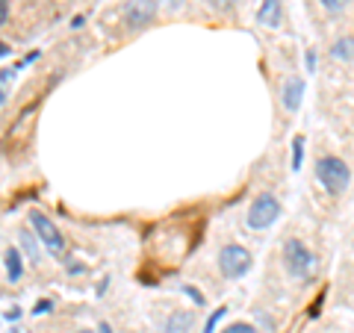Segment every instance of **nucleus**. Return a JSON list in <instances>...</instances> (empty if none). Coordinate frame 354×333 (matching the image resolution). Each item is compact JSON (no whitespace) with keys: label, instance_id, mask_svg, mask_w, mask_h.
I'll use <instances>...</instances> for the list:
<instances>
[{"label":"nucleus","instance_id":"nucleus-1","mask_svg":"<svg viewBox=\"0 0 354 333\" xmlns=\"http://www.w3.org/2000/svg\"><path fill=\"white\" fill-rule=\"evenodd\" d=\"M316 177L330 195H342L348 189L351 180V169L339 157H322L316 162Z\"/></svg>","mask_w":354,"mask_h":333},{"label":"nucleus","instance_id":"nucleus-2","mask_svg":"<svg viewBox=\"0 0 354 333\" xmlns=\"http://www.w3.org/2000/svg\"><path fill=\"white\" fill-rule=\"evenodd\" d=\"M278 216H281V201L274 195L263 192V195L254 198V204H251L248 216H245V225L251 230H266V227H272L274 221H278Z\"/></svg>","mask_w":354,"mask_h":333},{"label":"nucleus","instance_id":"nucleus-3","mask_svg":"<svg viewBox=\"0 0 354 333\" xmlns=\"http://www.w3.org/2000/svg\"><path fill=\"white\" fill-rule=\"evenodd\" d=\"M283 263H286V272L298 280H307L313 274V265H316V257L307 251V245L301 239H290L283 245Z\"/></svg>","mask_w":354,"mask_h":333},{"label":"nucleus","instance_id":"nucleus-4","mask_svg":"<svg viewBox=\"0 0 354 333\" xmlns=\"http://www.w3.org/2000/svg\"><path fill=\"white\" fill-rule=\"evenodd\" d=\"M218 269L227 280H239L251 272V254L242 245H225L218 251Z\"/></svg>","mask_w":354,"mask_h":333},{"label":"nucleus","instance_id":"nucleus-5","mask_svg":"<svg viewBox=\"0 0 354 333\" xmlns=\"http://www.w3.org/2000/svg\"><path fill=\"white\" fill-rule=\"evenodd\" d=\"M30 225H32V230H36V239L41 242V245L48 248L53 257H62V254H65V236L59 233V227L53 225L48 216H41V213H32Z\"/></svg>","mask_w":354,"mask_h":333},{"label":"nucleus","instance_id":"nucleus-6","mask_svg":"<svg viewBox=\"0 0 354 333\" xmlns=\"http://www.w3.org/2000/svg\"><path fill=\"white\" fill-rule=\"evenodd\" d=\"M160 6L157 0H127V9H124V18H127V27L133 30H145L153 24Z\"/></svg>","mask_w":354,"mask_h":333},{"label":"nucleus","instance_id":"nucleus-7","mask_svg":"<svg viewBox=\"0 0 354 333\" xmlns=\"http://www.w3.org/2000/svg\"><path fill=\"white\" fill-rule=\"evenodd\" d=\"M281 21H283V6H281V0H263V6L257 9V24L260 27H281Z\"/></svg>","mask_w":354,"mask_h":333},{"label":"nucleus","instance_id":"nucleus-8","mask_svg":"<svg viewBox=\"0 0 354 333\" xmlns=\"http://www.w3.org/2000/svg\"><path fill=\"white\" fill-rule=\"evenodd\" d=\"M283 109H290V113H295L298 106H301V97H304V80L301 77H290V80L283 83Z\"/></svg>","mask_w":354,"mask_h":333},{"label":"nucleus","instance_id":"nucleus-9","mask_svg":"<svg viewBox=\"0 0 354 333\" xmlns=\"http://www.w3.org/2000/svg\"><path fill=\"white\" fill-rule=\"evenodd\" d=\"M192 325H195V313H189V310H177V313H171L165 318V333H189Z\"/></svg>","mask_w":354,"mask_h":333},{"label":"nucleus","instance_id":"nucleus-10","mask_svg":"<svg viewBox=\"0 0 354 333\" xmlns=\"http://www.w3.org/2000/svg\"><path fill=\"white\" fill-rule=\"evenodd\" d=\"M18 239H21V251L27 254V263H30V265H39V263H41V248H39L36 236H32L30 230H21Z\"/></svg>","mask_w":354,"mask_h":333},{"label":"nucleus","instance_id":"nucleus-11","mask_svg":"<svg viewBox=\"0 0 354 333\" xmlns=\"http://www.w3.org/2000/svg\"><path fill=\"white\" fill-rule=\"evenodd\" d=\"M3 263H6V277L9 280H21V274H24V263H21V251L18 248H6L3 254Z\"/></svg>","mask_w":354,"mask_h":333},{"label":"nucleus","instance_id":"nucleus-12","mask_svg":"<svg viewBox=\"0 0 354 333\" xmlns=\"http://www.w3.org/2000/svg\"><path fill=\"white\" fill-rule=\"evenodd\" d=\"M330 57L339 59V62H351V59H354V39H351V36L337 39L334 48H330Z\"/></svg>","mask_w":354,"mask_h":333},{"label":"nucleus","instance_id":"nucleus-13","mask_svg":"<svg viewBox=\"0 0 354 333\" xmlns=\"http://www.w3.org/2000/svg\"><path fill=\"white\" fill-rule=\"evenodd\" d=\"M301 162H304V136H295V142H292V171L301 169Z\"/></svg>","mask_w":354,"mask_h":333},{"label":"nucleus","instance_id":"nucleus-14","mask_svg":"<svg viewBox=\"0 0 354 333\" xmlns=\"http://www.w3.org/2000/svg\"><path fill=\"white\" fill-rule=\"evenodd\" d=\"M225 313H227V307H218L216 313L207 318V325H204V333H216V325H218L221 318H225Z\"/></svg>","mask_w":354,"mask_h":333},{"label":"nucleus","instance_id":"nucleus-15","mask_svg":"<svg viewBox=\"0 0 354 333\" xmlns=\"http://www.w3.org/2000/svg\"><path fill=\"white\" fill-rule=\"evenodd\" d=\"M319 3H322L328 12H334V15H337V12H342V9L351 3V0H319Z\"/></svg>","mask_w":354,"mask_h":333},{"label":"nucleus","instance_id":"nucleus-16","mask_svg":"<svg viewBox=\"0 0 354 333\" xmlns=\"http://www.w3.org/2000/svg\"><path fill=\"white\" fill-rule=\"evenodd\" d=\"M221 333H257L251 325H245V321H236V325H230V327H225Z\"/></svg>","mask_w":354,"mask_h":333},{"label":"nucleus","instance_id":"nucleus-17","mask_svg":"<svg viewBox=\"0 0 354 333\" xmlns=\"http://www.w3.org/2000/svg\"><path fill=\"white\" fill-rule=\"evenodd\" d=\"M183 292H186V295H189V298H192V301H195L198 307H204V304H207V298H204L201 292H195V289H192V286H183Z\"/></svg>","mask_w":354,"mask_h":333},{"label":"nucleus","instance_id":"nucleus-18","mask_svg":"<svg viewBox=\"0 0 354 333\" xmlns=\"http://www.w3.org/2000/svg\"><path fill=\"white\" fill-rule=\"evenodd\" d=\"M157 6L162 9H169V12H177V9L183 6V0H157Z\"/></svg>","mask_w":354,"mask_h":333},{"label":"nucleus","instance_id":"nucleus-19","mask_svg":"<svg viewBox=\"0 0 354 333\" xmlns=\"http://www.w3.org/2000/svg\"><path fill=\"white\" fill-rule=\"evenodd\" d=\"M209 3H213L216 9H234V6L239 3V0H209Z\"/></svg>","mask_w":354,"mask_h":333},{"label":"nucleus","instance_id":"nucleus-20","mask_svg":"<svg viewBox=\"0 0 354 333\" xmlns=\"http://www.w3.org/2000/svg\"><path fill=\"white\" fill-rule=\"evenodd\" d=\"M9 18V0H0V24H6Z\"/></svg>","mask_w":354,"mask_h":333},{"label":"nucleus","instance_id":"nucleus-21","mask_svg":"<svg viewBox=\"0 0 354 333\" xmlns=\"http://www.w3.org/2000/svg\"><path fill=\"white\" fill-rule=\"evenodd\" d=\"M48 310H50V301H39L32 313H36V316H44V313H48Z\"/></svg>","mask_w":354,"mask_h":333},{"label":"nucleus","instance_id":"nucleus-22","mask_svg":"<svg viewBox=\"0 0 354 333\" xmlns=\"http://www.w3.org/2000/svg\"><path fill=\"white\" fill-rule=\"evenodd\" d=\"M83 24H86V18H83V15H77V18L71 21V27H74V30H80Z\"/></svg>","mask_w":354,"mask_h":333},{"label":"nucleus","instance_id":"nucleus-23","mask_svg":"<svg viewBox=\"0 0 354 333\" xmlns=\"http://www.w3.org/2000/svg\"><path fill=\"white\" fill-rule=\"evenodd\" d=\"M316 68V57H313V53H307V71H313Z\"/></svg>","mask_w":354,"mask_h":333},{"label":"nucleus","instance_id":"nucleus-24","mask_svg":"<svg viewBox=\"0 0 354 333\" xmlns=\"http://www.w3.org/2000/svg\"><path fill=\"white\" fill-rule=\"evenodd\" d=\"M95 333H113V327H109L106 321H101V325H97V330H95Z\"/></svg>","mask_w":354,"mask_h":333},{"label":"nucleus","instance_id":"nucleus-25","mask_svg":"<svg viewBox=\"0 0 354 333\" xmlns=\"http://www.w3.org/2000/svg\"><path fill=\"white\" fill-rule=\"evenodd\" d=\"M0 57H9V44L0 41Z\"/></svg>","mask_w":354,"mask_h":333},{"label":"nucleus","instance_id":"nucleus-26","mask_svg":"<svg viewBox=\"0 0 354 333\" xmlns=\"http://www.w3.org/2000/svg\"><path fill=\"white\" fill-rule=\"evenodd\" d=\"M77 333H95V330H86V327H83V330H77Z\"/></svg>","mask_w":354,"mask_h":333}]
</instances>
